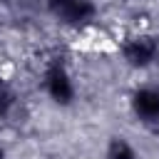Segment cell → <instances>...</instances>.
Segmentation results:
<instances>
[{
	"label": "cell",
	"mask_w": 159,
	"mask_h": 159,
	"mask_svg": "<svg viewBox=\"0 0 159 159\" xmlns=\"http://www.w3.org/2000/svg\"><path fill=\"white\" fill-rule=\"evenodd\" d=\"M104 159H137V152L124 137H112L107 144Z\"/></svg>",
	"instance_id": "5b68a950"
},
{
	"label": "cell",
	"mask_w": 159,
	"mask_h": 159,
	"mask_svg": "<svg viewBox=\"0 0 159 159\" xmlns=\"http://www.w3.org/2000/svg\"><path fill=\"white\" fill-rule=\"evenodd\" d=\"M122 55L132 67H149L159 55V42L152 35H134L124 42Z\"/></svg>",
	"instance_id": "7a4b0ae2"
},
{
	"label": "cell",
	"mask_w": 159,
	"mask_h": 159,
	"mask_svg": "<svg viewBox=\"0 0 159 159\" xmlns=\"http://www.w3.org/2000/svg\"><path fill=\"white\" fill-rule=\"evenodd\" d=\"M12 104H15V92L10 89V84L5 80H0V117H5Z\"/></svg>",
	"instance_id": "8992f818"
},
{
	"label": "cell",
	"mask_w": 159,
	"mask_h": 159,
	"mask_svg": "<svg viewBox=\"0 0 159 159\" xmlns=\"http://www.w3.org/2000/svg\"><path fill=\"white\" fill-rule=\"evenodd\" d=\"M45 89H47V94H50L57 104H70V102L75 99L72 77H70V72H67L60 62H55V65L47 67V72H45Z\"/></svg>",
	"instance_id": "3957f363"
},
{
	"label": "cell",
	"mask_w": 159,
	"mask_h": 159,
	"mask_svg": "<svg viewBox=\"0 0 159 159\" xmlns=\"http://www.w3.org/2000/svg\"><path fill=\"white\" fill-rule=\"evenodd\" d=\"M132 109L144 122L159 119V89L157 87H142L132 94Z\"/></svg>",
	"instance_id": "277c9868"
},
{
	"label": "cell",
	"mask_w": 159,
	"mask_h": 159,
	"mask_svg": "<svg viewBox=\"0 0 159 159\" xmlns=\"http://www.w3.org/2000/svg\"><path fill=\"white\" fill-rule=\"evenodd\" d=\"M47 10L55 20L70 27H82L94 20L97 7L92 0H47Z\"/></svg>",
	"instance_id": "6da1fadb"
},
{
	"label": "cell",
	"mask_w": 159,
	"mask_h": 159,
	"mask_svg": "<svg viewBox=\"0 0 159 159\" xmlns=\"http://www.w3.org/2000/svg\"><path fill=\"white\" fill-rule=\"evenodd\" d=\"M0 159H5V149L2 147H0Z\"/></svg>",
	"instance_id": "52a82bcc"
}]
</instances>
